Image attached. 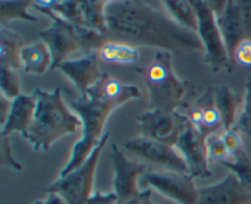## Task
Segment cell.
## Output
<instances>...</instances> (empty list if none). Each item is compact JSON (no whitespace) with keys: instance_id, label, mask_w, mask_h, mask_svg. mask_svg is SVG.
Here are the masks:
<instances>
[{"instance_id":"obj_21","label":"cell","mask_w":251,"mask_h":204,"mask_svg":"<svg viewBox=\"0 0 251 204\" xmlns=\"http://www.w3.org/2000/svg\"><path fill=\"white\" fill-rule=\"evenodd\" d=\"M24 47L19 34L6 26L0 27V65L19 70L22 66L21 51Z\"/></svg>"},{"instance_id":"obj_38","label":"cell","mask_w":251,"mask_h":204,"mask_svg":"<svg viewBox=\"0 0 251 204\" xmlns=\"http://www.w3.org/2000/svg\"><path fill=\"white\" fill-rule=\"evenodd\" d=\"M33 204H43V201H36Z\"/></svg>"},{"instance_id":"obj_7","label":"cell","mask_w":251,"mask_h":204,"mask_svg":"<svg viewBox=\"0 0 251 204\" xmlns=\"http://www.w3.org/2000/svg\"><path fill=\"white\" fill-rule=\"evenodd\" d=\"M33 9L41 14L46 15L51 20V25L46 29L39 31L42 42L48 47L50 52L53 64L50 70H55L61 63L68 60V57L74 52L81 49V44L76 37L74 25L64 21L60 17L54 15L50 10L33 1Z\"/></svg>"},{"instance_id":"obj_13","label":"cell","mask_w":251,"mask_h":204,"mask_svg":"<svg viewBox=\"0 0 251 204\" xmlns=\"http://www.w3.org/2000/svg\"><path fill=\"white\" fill-rule=\"evenodd\" d=\"M186 118L207 139L210 135L223 132V120L215 102V87H208L195 102L186 108Z\"/></svg>"},{"instance_id":"obj_8","label":"cell","mask_w":251,"mask_h":204,"mask_svg":"<svg viewBox=\"0 0 251 204\" xmlns=\"http://www.w3.org/2000/svg\"><path fill=\"white\" fill-rule=\"evenodd\" d=\"M141 137L176 146L184 127L188 123L185 115L176 111L147 110L136 118Z\"/></svg>"},{"instance_id":"obj_33","label":"cell","mask_w":251,"mask_h":204,"mask_svg":"<svg viewBox=\"0 0 251 204\" xmlns=\"http://www.w3.org/2000/svg\"><path fill=\"white\" fill-rule=\"evenodd\" d=\"M234 61L243 66H251V41L250 39H244V41L238 46L237 51H235Z\"/></svg>"},{"instance_id":"obj_5","label":"cell","mask_w":251,"mask_h":204,"mask_svg":"<svg viewBox=\"0 0 251 204\" xmlns=\"http://www.w3.org/2000/svg\"><path fill=\"white\" fill-rule=\"evenodd\" d=\"M191 4L198 15V36L200 37L205 48L203 63L210 66L212 73H218L221 70L232 73L234 68L230 63V58L223 42L217 24V16L210 7L207 0H191Z\"/></svg>"},{"instance_id":"obj_34","label":"cell","mask_w":251,"mask_h":204,"mask_svg":"<svg viewBox=\"0 0 251 204\" xmlns=\"http://www.w3.org/2000/svg\"><path fill=\"white\" fill-rule=\"evenodd\" d=\"M238 6L245 27L247 39L251 41V0H238Z\"/></svg>"},{"instance_id":"obj_27","label":"cell","mask_w":251,"mask_h":204,"mask_svg":"<svg viewBox=\"0 0 251 204\" xmlns=\"http://www.w3.org/2000/svg\"><path fill=\"white\" fill-rule=\"evenodd\" d=\"M239 181V183L251 193V157L244 150L238 152L232 160L222 162Z\"/></svg>"},{"instance_id":"obj_6","label":"cell","mask_w":251,"mask_h":204,"mask_svg":"<svg viewBox=\"0 0 251 204\" xmlns=\"http://www.w3.org/2000/svg\"><path fill=\"white\" fill-rule=\"evenodd\" d=\"M140 183L144 189H154L157 193L178 204H196L199 188L189 174L157 169L147 170L142 175Z\"/></svg>"},{"instance_id":"obj_35","label":"cell","mask_w":251,"mask_h":204,"mask_svg":"<svg viewBox=\"0 0 251 204\" xmlns=\"http://www.w3.org/2000/svg\"><path fill=\"white\" fill-rule=\"evenodd\" d=\"M86 204H118L117 196L113 192L103 193V192H95L93 196L86 202Z\"/></svg>"},{"instance_id":"obj_12","label":"cell","mask_w":251,"mask_h":204,"mask_svg":"<svg viewBox=\"0 0 251 204\" xmlns=\"http://www.w3.org/2000/svg\"><path fill=\"white\" fill-rule=\"evenodd\" d=\"M176 147L185 160L189 174L193 178H208L212 176L206 138L202 137L189 120L179 137Z\"/></svg>"},{"instance_id":"obj_19","label":"cell","mask_w":251,"mask_h":204,"mask_svg":"<svg viewBox=\"0 0 251 204\" xmlns=\"http://www.w3.org/2000/svg\"><path fill=\"white\" fill-rule=\"evenodd\" d=\"M215 102L222 116L223 130L234 128L235 118L240 112L243 105V97L235 93L228 85H218L215 87Z\"/></svg>"},{"instance_id":"obj_1","label":"cell","mask_w":251,"mask_h":204,"mask_svg":"<svg viewBox=\"0 0 251 204\" xmlns=\"http://www.w3.org/2000/svg\"><path fill=\"white\" fill-rule=\"evenodd\" d=\"M108 41L131 46L158 48L183 54L191 51L205 53L198 33L184 29L162 12L140 0L109 1L107 6Z\"/></svg>"},{"instance_id":"obj_17","label":"cell","mask_w":251,"mask_h":204,"mask_svg":"<svg viewBox=\"0 0 251 204\" xmlns=\"http://www.w3.org/2000/svg\"><path fill=\"white\" fill-rule=\"evenodd\" d=\"M37 107V97L32 95H20L12 100L11 110L6 123L1 127L0 137L9 138L14 132H19L22 137L27 134L34 119Z\"/></svg>"},{"instance_id":"obj_28","label":"cell","mask_w":251,"mask_h":204,"mask_svg":"<svg viewBox=\"0 0 251 204\" xmlns=\"http://www.w3.org/2000/svg\"><path fill=\"white\" fill-rule=\"evenodd\" d=\"M234 128L251 140V75L245 84V95Z\"/></svg>"},{"instance_id":"obj_3","label":"cell","mask_w":251,"mask_h":204,"mask_svg":"<svg viewBox=\"0 0 251 204\" xmlns=\"http://www.w3.org/2000/svg\"><path fill=\"white\" fill-rule=\"evenodd\" d=\"M149 90V110L176 111L191 105L199 87L195 84L179 78L172 66V53L157 51L152 60L144 68H136Z\"/></svg>"},{"instance_id":"obj_29","label":"cell","mask_w":251,"mask_h":204,"mask_svg":"<svg viewBox=\"0 0 251 204\" xmlns=\"http://www.w3.org/2000/svg\"><path fill=\"white\" fill-rule=\"evenodd\" d=\"M17 70L0 66V87H1V95L7 97L9 100H15L21 95V80L17 75Z\"/></svg>"},{"instance_id":"obj_16","label":"cell","mask_w":251,"mask_h":204,"mask_svg":"<svg viewBox=\"0 0 251 204\" xmlns=\"http://www.w3.org/2000/svg\"><path fill=\"white\" fill-rule=\"evenodd\" d=\"M217 24L220 27L221 34H222L223 42L226 44V48H227L228 56L230 58V63L234 68L235 51H237L238 46L244 39H247L245 27L243 24L242 16H240L239 6H238V0L237 1L228 0L222 14L217 16Z\"/></svg>"},{"instance_id":"obj_9","label":"cell","mask_w":251,"mask_h":204,"mask_svg":"<svg viewBox=\"0 0 251 204\" xmlns=\"http://www.w3.org/2000/svg\"><path fill=\"white\" fill-rule=\"evenodd\" d=\"M123 146L126 151L141 157L145 161L159 165L164 170L189 174L188 165L176 146L144 138L141 135L124 142Z\"/></svg>"},{"instance_id":"obj_11","label":"cell","mask_w":251,"mask_h":204,"mask_svg":"<svg viewBox=\"0 0 251 204\" xmlns=\"http://www.w3.org/2000/svg\"><path fill=\"white\" fill-rule=\"evenodd\" d=\"M70 107L75 111V113H77L82 122L81 137L100 142L104 135L103 129L108 117L120 106L95 96L85 95L71 101Z\"/></svg>"},{"instance_id":"obj_14","label":"cell","mask_w":251,"mask_h":204,"mask_svg":"<svg viewBox=\"0 0 251 204\" xmlns=\"http://www.w3.org/2000/svg\"><path fill=\"white\" fill-rule=\"evenodd\" d=\"M251 193L244 188L230 172L212 186L199 188L196 204H249Z\"/></svg>"},{"instance_id":"obj_18","label":"cell","mask_w":251,"mask_h":204,"mask_svg":"<svg viewBox=\"0 0 251 204\" xmlns=\"http://www.w3.org/2000/svg\"><path fill=\"white\" fill-rule=\"evenodd\" d=\"M86 95L118 103L119 106L141 97V91L132 84H124L109 74H103L100 80L87 91Z\"/></svg>"},{"instance_id":"obj_32","label":"cell","mask_w":251,"mask_h":204,"mask_svg":"<svg viewBox=\"0 0 251 204\" xmlns=\"http://www.w3.org/2000/svg\"><path fill=\"white\" fill-rule=\"evenodd\" d=\"M0 160H1L2 166H10L12 169L17 170V171H21L22 170V165L12 156L11 145H10L9 138H1V144H0Z\"/></svg>"},{"instance_id":"obj_24","label":"cell","mask_w":251,"mask_h":204,"mask_svg":"<svg viewBox=\"0 0 251 204\" xmlns=\"http://www.w3.org/2000/svg\"><path fill=\"white\" fill-rule=\"evenodd\" d=\"M109 1L105 0H83L81 1V7L83 12L85 25L88 29L103 34L108 38L107 25V6Z\"/></svg>"},{"instance_id":"obj_37","label":"cell","mask_w":251,"mask_h":204,"mask_svg":"<svg viewBox=\"0 0 251 204\" xmlns=\"http://www.w3.org/2000/svg\"><path fill=\"white\" fill-rule=\"evenodd\" d=\"M11 105L12 100H9L4 95H0V124H1V127L6 123L10 110H11Z\"/></svg>"},{"instance_id":"obj_30","label":"cell","mask_w":251,"mask_h":204,"mask_svg":"<svg viewBox=\"0 0 251 204\" xmlns=\"http://www.w3.org/2000/svg\"><path fill=\"white\" fill-rule=\"evenodd\" d=\"M206 144H207V154L210 162L222 164L228 160H232V154H230L225 140H223L222 132L210 135L206 139Z\"/></svg>"},{"instance_id":"obj_2","label":"cell","mask_w":251,"mask_h":204,"mask_svg":"<svg viewBox=\"0 0 251 204\" xmlns=\"http://www.w3.org/2000/svg\"><path fill=\"white\" fill-rule=\"evenodd\" d=\"M37 107L34 119L25 139L32 145L34 151L47 152L56 140L74 134L82 129L80 117L74 115L63 100L60 87L53 92H47L42 88H34Z\"/></svg>"},{"instance_id":"obj_25","label":"cell","mask_w":251,"mask_h":204,"mask_svg":"<svg viewBox=\"0 0 251 204\" xmlns=\"http://www.w3.org/2000/svg\"><path fill=\"white\" fill-rule=\"evenodd\" d=\"M37 4L47 7L50 10L54 15L60 17L64 21L74 25V26H86L85 20H83L82 7H81V1L76 0H64V1H58V0H39L36 1Z\"/></svg>"},{"instance_id":"obj_4","label":"cell","mask_w":251,"mask_h":204,"mask_svg":"<svg viewBox=\"0 0 251 204\" xmlns=\"http://www.w3.org/2000/svg\"><path fill=\"white\" fill-rule=\"evenodd\" d=\"M109 137L110 132H105L102 139L100 140V144L85 164L69 172L66 176L59 177L50 186L44 188V192L48 194H58L66 202V204H86V202L95 193L93 184H95L96 169Z\"/></svg>"},{"instance_id":"obj_20","label":"cell","mask_w":251,"mask_h":204,"mask_svg":"<svg viewBox=\"0 0 251 204\" xmlns=\"http://www.w3.org/2000/svg\"><path fill=\"white\" fill-rule=\"evenodd\" d=\"M21 61L25 73L33 75H43L48 69L50 70L53 64L50 52L42 41L25 46L21 51Z\"/></svg>"},{"instance_id":"obj_23","label":"cell","mask_w":251,"mask_h":204,"mask_svg":"<svg viewBox=\"0 0 251 204\" xmlns=\"http://www.w3.org/2000/svg\"><path fill=\"white\" fill-rule=\"evenodd\" d=\"M100 59L105 63L110 64H135L139 60V51L136 47L124 42L107 41L100 49H98Z\"/></svg>"},{"instance_id":"obj_31","label":"cell","mask_w":251,"mask_h":204,"mask_svg":"<svg viewBox=\"0 0 251 204\" xmlns=\"http://www.w3.org/2000/svg\"><path fill=\"white\" fill-rule=\"evenodd\" d=\"M222 137L226 145H227L228 150H229L230 154H232V159L233 156H235V155L238 154V152L244 150V143H243L242 134H240L235 128H232V129L229 130H223Z\"/></svg>"},{"instance_id":"obj_22","label":"cell","mask_w":251,"mask_h":204,"mask_svg":"<svg viewBox=\"0 0 251 204\" xmlns=\"http://www.w3.org/2000/svg\"><path fill=\"white\" fill-rule=\"evenodd\" d=\"M161 4L166 10V14L174 22L189 31L198 33L199 20L191 1L189 0H164V1H161Z\"/></svg>"},{"instance_id":"obj_36","label":"cell","mask_w":251,"mask_h":204,"mask_svg":"<svg viewBox=\"0 0 251 204\" xmlns=\"http://www.w3.org/2000/svg\"><path fill=\"white\" fill-rule=\"evenodd\" d=\"M122 204H156L152 201V189L147 188L141 191V193L137 194L134 198L129 199V201L124 202Z\"/></svg>"},{"instance_id":"obj_15","label":"cell","mask_w":251,"mask_h":204,"mask_svg":"<svg viewBox=\"0 0 251 204\" xmlns=\"http://www.w3.org/2000/svg\"><path fill=\"white\" fill-rule=\"evenodd\" d=\"M58 70L74 84L80 96H85L103 75L98 68L96 52H91L80 59H68L58 66Z\"/></svg>"},{"instance_id":"obj_26","label":"cell","mask_w":251,"mask_h":204,"mask_svg":"<svg viewBox=\"0 0 251 204\" xmlns=\"http://www.w3.org/2000/svg\"><path fill=\"white\" fill-rule=\"evenodd\" d=\"M33 7V1L29 0H1L0 1V24L6 26L14 20H25L36 22L37 17L29 14L28 7Z\"/></svg>"},{"instance_id":"obj_10","label":"cell","mask_w":251,"mask_h":204,"mask_svg":"<svg viewBox=\"0 0 251 204\" xmlns=\"http://www.w3.org/2000/svg\"><path fill=\"white\" fill-rule=\"evenodd\" d=\"M110 159L113 162V193L117 196L118 204H122L141 193L139 181L147 171L145 164L130 160L117 144H112Z\"/></svg>"}]
</instances>
